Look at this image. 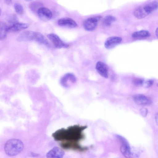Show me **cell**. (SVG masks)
<instances>
[{
	"label": "cell",
	"mask_w": 158,
	"mask_h": 158,
	"mask_svg": "<svg viewBox=\"0 0 158 158\" xmlns=\"http://www.w3.org/2000/svg\"><path fill=\"white\" fill-rule=\"evenodd\" d=\"M96 69L101 76L105 78L108 77V69L107 65L104 63L98 61L97 62Z\"/></svg>",
	"instance_id": "obj_15"
},
{
	"label": "cell",
	"mask_w": 158,
	"mask_h": 158,
	"mask_svg": "<svg viewBox=\"0 0 158 158\" xmlns=\"http://www.w3.org/2000/svg\"><path fill=\"white\" fill-rule=\"evenodd\" d=\"M23 144L20 140L12 139L5 143L4 150L6 154L10 156L17 155L20 153L23 148Z\"/></svg>",
	"instance_id": "obj_2"
},
{
	"label": "cell",
	"mask_w": 158,
	"mask_h": 158,
	"mask_svg": "<svg viewBox=\"0 0 158 158\" xmlns=\"http://www.w3.org/2000/svg\"><path fill=\"white\" fill-rule=\"evenodd\" d=\"M122 41L121 38L118 36H111L106 40L104 46L107 49H110L120 44Z\"/></svg>",
	"instance_id": "obj_10"
},
{
	"label": "cell",
	"mask_w": 158,
	"mask_h": 158,
	"mask_svg": "<svg viewBox=\"0 0 158 158\" xmlns=\"http://www.w3.org/2000/svg\"><path fill=\"white\" fill-rule=\"evenodd\" d=\"M7 26L4 22L0 21V40L5 39L7 35Z\"/></svg>",
	"instance_id": "obj_17"
},
{
	"label": "cell",
	"mask_w": 158,
	"mask_h": 158,
	"mask_svg": "<svg viewBox=\"0 0 158 158\" xmlns=\"http://www.w3.org/2000/svg\"><path fill=\"white\" fill-rule=\"evenodd\" d=\"M1 12H2V10H1V9L0 7V15L1 14Z\"/></svg>",
	"instance_id": "obj_27"
},
{
	"label": "cell",
	"mask_w": 158,
	"mask_h": 158,
	"mask_svg": "<svg viewBox=\"0 0 158 158\" xmlns=\"http://www.w3.org/2000/svg\"><path fill=\"white\" fill-rule=\"evenodd\" d=\"M116 20L115 17L112 15H107L106 16L103 20V24L106 26H110L111 24Z\"/></svg>",
	"instance_id": "obj_18"
},
{
	"label": "cell",
	"mask_w": 158,
	"mask_h": 158,
	"mask_svg": "<svg viewBox=\"0 0 158 158\" xmlns=\"http://www.w3.org/2000/svg\"><path fill=\"white\" fill-rule=\"evenodd\" d=\"M144 80L142 78H138L135 79L134 81V84L137 86H141L144 85Z\"/></svg>",
	"instance_id": "obj_22"
},
{
	"label": "cell",
	"mask_w": 158,
	"mask_h": 158,
	"mask_svg": "<svg viewBox=\"0 0 158 158\" xmlns=\"http://www.w3.org/2000/svg\"><path fill=\"white\" fill-rule=\"evenodd\" d=\"M134 101L137 104L142 106H149L152 102L146 96L142 94H136L132 96Z\"/></svg>",
	"instance_id": "obj_7"
},
{
	"label": "cell",
	"mask_w": 158,
	"mask_h": 158,
	"mask_svg": "<svg viewBox=\"0 0 158 158\" xmlns=\"http://www.w3.org/2000/svg\"><path fill=\"white\" fill-rule=\"evenodd\" d=\"M153 11V9L149 3L144 5L136 8L134 11V16L138 19H142Z\"/></svg>",
	"instance_id": "obj_3"
},
{
	"label": "cell",
	"mask_w": 158,
	"mask_h": 158,
	"mask_svg": "<svg viewBox=\"0 0 158 158\" xmlns=\"http://www.w3.org/2000/svg\"><path fill=\"white\" fill-rule=\"evenodd\" d=\"M41 4L40 2H33L30 5V8L33 10H37V11L40 7Z\"/></svg>",
	"instance_id": "obj_20"
},
{
	"label": "cell",
	"mask_w": 158,
	"mask_h": 158,
	"mask_svg": "<svg viewBox=\"0 0 158 158\" xmlns=\"http://www.w3.org/2000/svg\"><path fill=\"white\" fill-rule=\"evenodd\" d=\"M7 21L11 24L19 22L17 17L15 15H10L8 18Z\"/></svg>",
	"instance_id": "obj_21"
},
{
	"label": "cell",
	"mask_w": 158,
	"mask_h": 158,
	"mask_svg": "<svg viewBox=\"0 0 158 158\" xmlns=\"http://www.w3.org/2000/svg\"><path fill=\"white\" fill-rule=\"evenodd\" d=\"M77 79L73 73H68L63 76L60 80V84L63 86L68 87L69 86L70 83L73 84L76 82Z\"/></svg>",
	"instance_id": "obj_9"
},
{
	"label": "cell",
	"mask_w": 158,
	"mask_h": 158,
	"mask_svg": "<svg viewBox=\"0 0 158 158\" xmlns=\"http://www.w3.org/2000/svg\"><path fill=\"white\" fill-rule=\"evenodd\" d=\"M35 31H27L20 34L17 38L19 41H34Z\"/></svg>",
	"instance_id": "obj_11"
},
{
	"label": "cell",
	"mask_w": 158,
	"mask_h": 158,
	"mask_svg": "<svg viewBox=\"0 0 158 158\" xmlns=\"http://www.w3.org/2000/svg\"><path fill=\"white\" fill-rule=\"evenodd\" d=\"M140 113L141 114L143 117H145L146 116L148 110L145 108H142L140 110Z\"/></svg>",
	"instance_id": "obj_24"
},
{
	"label": "cell",
	"mask_w": 158,
	"mask_h": 158,
	"mask_svg": "<svg viewBox=\"0 0 158 158\" xmlns=\"http://www.w3.org/2000/svg\"><path fill=\"white\" fill-rule=\"evenodd\" d=\"M155 119H156V123H157V120H158V115L156 113V116H155Z\"/></svg>",
	"instance_id": "obj_25"
},
{
	"label": "cell",
	"mask_w": 158,
	"mask_h": 158,
	"mask_svg": "<svg viewBox=\"0 0 158 158\" xmlns=\"http://www.w3.org/2000/svg\"><path fill=\"white\" fill-rule=\"evenodd\" d=\"M14 8L15 12L19 15H22L24 12L22 5L19 3H16L14 5Z\"/></svg>",
	"instance_id": "obj_19"
},
{
	"label": "cell",
	"mask_w": 158,
	"mask_h": 158,
	"mask_svg": "<svg viewBox=\"0 0 158 158\" xmlns=\"http://www.w3.org/2000/svg\"><path fill=\"white\" fill-rule=\"evenodd\" d=\"M116 136L121 143L122 145L120 147V150L122 154L126 157H131L132 153L128 141L121 135H117Z\"/></svg>",
	"instance_id": "obj_4"
},
{
	"label": "cell",
	"mask_w": 158,
	"mask_h": 158,
	"mask_svg": "<svg viewBox=\"0 0 158 158\" xmlns=\"http://www.w3.org/2000/svg\"><path fill=\"white\" fill-rule=\"evenodd\" d=\"M86 128V126H72L66 129L59 130L52 135L55 140L60 142L64 148L84 151L87 148L82 147L80 144V142L84 138L83 131Z\"/></svg>",
	"instance_id": "obj_1"
},
{
	"label": "cell",
	"mask_w": 158,
	"mask_h": 158,
	"mask_svg": "<svg viewBox=\"0 0 158 158\" xmlns=\"http://www.w3.org/2000/svg\"><path fill=\"white\" fill-rule=\"evenodd\" d=\"M156 36H158V28H157L156 30Z\"/></svg>",
	"instance_id": "obj_26"
},
{
	"label": "cell",
	"mask_w": 158,
	"mask_h": 158,
	"mask_svg": "<svg viewBox=\"0 0 158 158\" xmlns=\"http://www.w3.org/2000/svg\"><path fill=\"white\" fill-rule=\"evenodd\" d=\"M29 26V24L27 23L18 22L7 26V32H15L27 28Z\"/></svg>",
	"instance_id": "obj_14"
},
{
	"label": "cell",
	"mask_w": 158,
	"mask_h": 158,
	"mask_svg": "<svg viewBox=\"0 0 158 158\" xmlns=\"http://www.w3.org/2000/svg\"><path fill=\"white\" fill-rule=\"evenodd\" d=\"M58 24L62 27L69 28H74L77 26L76 23L72 19L69 18H63L58 21Z\"/></svg>",
	"instance_id": "obj_12"
},
{
	"label": "cell",
	"mask_w": 158,
	"mask_h": 158,
	"mask_svg": "<svg viewBox=\"0 0 158 158\" xmlns=\"http://www.w3.org/2000/svg\"><path fill=\"white\" fill-rule=\"evenodd\" d=\"M64 153L61 149L57 147H55L50 150L46 154L47 158H62Z\"/></svg>",
	"instance_id": "obj_13"
},
{
	"label": "cell",
	"mask_w": 158,
	"mask_h": 158,
	"mask_svg": "<svg viewBox=\"0 0 158 158\" xmlns=\"http://www.w3.org/2000/svg\"><path fill=\"white\" fill-rule=\"evenodd\" d=\"M149 32L146 30H142L133 33L132 35L133 38H135L147 37L150 36Z\"/></svg>",
	"instance_id": "obj_16"
},
{
	"label": "cell",
	"mask_w": 158,
	"mask_h": 158,
	"mask_svg": "<svg viewBox=\"0 0 158 158\" xmlns=\"http://www.w3.org/2000/svg\"><path fill=\"white\" fill-rule=\"evenodd\" d=\"M27 1H32V0H25Z\"/></svg>",
	"instance_id": "obj_28"
},
{
	"label": "cell",
	"mask_w": 158,
	"mask_h": 158,
	"mask_svg": "<svg viewBox=\"0 0 158 158\" xmlns=\"http://www.w3.org/2000/svg\"><path fill=\"white\" fill-rule=\"evenodd\" d=\"M154 81L152 80H149L145 82L144 85L147 88H148L151 86L153 84Z\"/></svg>",
	"instance_id": "obj_23"
},
{
	"label": "cell",
	"mask_w": 158,
	"mask_h": 158,
	"mask_svg": "<svg viewBox=\"0 0 158 158\" xmlns=\"http://www.w3.org/2000/svg\"><path fill=\"white\" fill-rule=\"evenodd\" d=\"M38 17L40 20L44 21H47L50 20L52 14L48 8L44 7H41L37 11Z\"/></svg>",
	"instance_id": "obj_6"
},
{
	"label": "cell",
	"mask_w": 158,
	"mask_h": 158,
	"mask_svg": "<svg viewBox=\"0 0 158 158\" xmlns=\"http://www.w3.org/2000/svg\"><path fill=\"white\" fill-rule=\"evenodd\" d=\"M47 36L53 45L56 48H66L69 46V44L64 42L59 37L55 34L50 33L48 34Z\"/></svg>",
	"instance_id": "obj_5"
},
{
	"label": "cell",
	"mask_w": 158,
	"mask_h": 158,
	"mask_svg": "<svg viewBox=\"0 0 158 158\" xmlns=\"http://www.w3.org/2000/svg\"><path fill=\"white\" fill-rule=\"evenodd\" d=\"M99 18L94 17L86 19L83 23V26L85 30L88 31L94 30L97 26Z\"/></svg>",
	"instance_id": "obj_8"
}]
</instances>
